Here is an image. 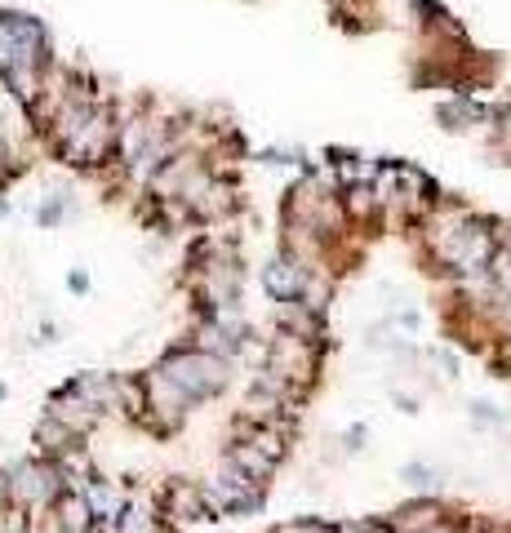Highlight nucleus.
Wrapping results in <instances>:
<instances>
[{
    "label": "nucleus",
    "mask_w": 511,
    "mask_h": 533,
    "mask_svg": "<svg viewBox=\"0 0 511 533\" xmlns=\"http://www.w3.org/2000/svg\"><path fill=\"white\" fill-rule=\"evenodd\" d=\"M85 502H89L94 520H102V525H116L120 511H125V498H120L107 480H89V485H85Z\"/></svg>",
    "instance_id": "nucleus-5"
},
{
    "label": "nucleus",
    "mask_w": 511,
    "mask_h": 533,
    "mask_svg": "<svg viewBox=\"0 0 511 533\" xmlns=\"http://www.w3.org/2000/svg\"><path fill=\"white\" fill-rule=\"evenodd\" d=\"M272 458H276V454H267L263 444H236V449H232V463L245 466L254 480H263V476L272 471Z\"/></svg>",
    "instance_id": "nucleus-9"
},
{
    "label": "nucleus",
    "mask_w": 511,
    "mask_h": 533,
    "mask_svg": "<svg viewBox=\"0 0 511 533\" xmlns=\"http://www.w3.org/2000/svg\"><path fill=\"white\" fill-rule=\"evenodd\" d=\"M9 494L18 507H45V502L58 498V476L40 463H23L9 480Z\"/></svg>",
    "instance_id": "nucleus-4"
},
{
    "label": "nucleus",
    "mask_w": 511,
    "mask_h": 533,
    "mask_svg": "<svg viewBox=\"0 0 511 533\" xmlns=\"http://www.w3.org/2000/svg\"><path fill=\"white\" fill-rule=\"evenodd\" d=\"M422 533H454V529H449V525L441 520V525H432V529H422Z\"/></svg>",
    "instance_id": "nucleus-14"
},
{
    "label": "nucleus",
    "mask_w": 511,
    "mask_h": 533,
    "mask_svg": "<svg viewBox=\"0 0 511 533\" xmlns=\"http://www.w3.org/2000/svg\"><path fill=\"white\" fill-rule=\"evenodd\" d=\"M170 511L182 520H209V494L196 485H178L170 494Z\"/></svg>",
    "instance_id": "nucleus-7"
},
{
    "label": "nucleus",
    "mask_w": 511,
    "mask_h": 533,
    "mask_svg": "<svg viewBox=\"0 0 511 533\" xmlns=\"http://www.w3.org/2000/svg\"><path fill=\"white\" fill-rule=\"evenodd\" d=\"M276 533H334V529L320 525V520H294V525H280Z\"/></svg>",
    "instance_id": "nucleus-12"
},
{
    "label": "nucleus",
    "mask_w": 511,
    "mask_h": 533,
    "mask_svg": "<svg viewBox=\"0 0 511 533\" xmlns=\"http://www.w3.org/2000/svg\"><path fill=\"white\" fill-rule=\"evenodd\" d=\"M303 285H307L303 266L285 263V258L267 266V289H272L276 298H298V294H303Z\"/></svg>",
    "instance_id": "nucleus-6"
},
{
    "label": "nucleus",
    "mask_w": 511,
    "mask_h": 533,
    "mask_svg": "<svg viewBox=\"0 0 511 533\" xmlns=\"http://www.w3.org/2000/svg\"><path fill=\"white\" fill-rule=\"evenodd\" d=\"M467 533H485V529H467Z\"/></svg>",
    "instance_id": "nucleus-15"
},
{
    "label": "nucleus",
    "mask_w": 511,
    "mask_h": 533,
    "mask_svg": "<svg viewBox=\"0 0 511 533\" xmlns=\"http://www.w3.org/2000/svg\"><path fill=\"white\" fill-rule=\"evenodd\" d=\"M165 378H170L173 387L182 392V396H214L223 382H227V369H223V361L218 356H204V351H178V356H170L165 361V369H161Z\"/></svg>",
    "instance_id": "nucleus-1"
},
{
    "label": "nucleus",
    "mask_w": 511,
    "mask_h": 533,
    "mask_svg": "<svg viewBox=\"0 0 511 533\" xmlns=\"http://www.w3.org/2000/svg\"><path fill=\"white\" fill-rule=\"evenodd\" d=\"M405 480H409V485H418V489H432V485H436L427 466H405Z\"/></svg>",
    "instance_id": "nucleus-13"
},
{
    "label": "nucleus",
    "mask_w": 511,
    "mask_h": 533,
    "mask_svg": "<svg viewBox=\"0 0 511 533\" xmlns=\"http://www.w3.org/2000/svg\"><path fill=\"white\" fill-rule=\"evenodd\" d=\"M209 502H218V507H227V511H254L258 507V480L245 471V466H236L232 458L223 463V471L209 480Z\"/></svg>",
    "instance_id": "nucleus-3"
},
{
    "label": "nucleus",
    "mask_w": 511,
    "mask_h": 533,
    "mask_svg": "<svg viewBox=\"0 0 511 533\" xmlns=\"http://www.w3.org/2000/svg\"><path fill=\"white\" fill-rule=\"evenodd\" d=\"M156 533H161V529H156Z\"/></svg>",
    "instance_id": "nucleus-16"
},
{
    "label": "nucleus",
    "mask_w": 511,
    "mask_h": 533,
    "mask_svg": "<svg viewBox=\"0 0 511 533\" xmlns=\"http://www.w3.org/2000/svg\"><path fill=\"white\" fill-rule=\"evenodd\" d=\"M40 444H45V449H68V427H58V418H49V423H40Z\"/></svg>",
    "instance_id": "nucleus-11"
},
{
    "label": "nucleus",
    "mask_w": 511,
    "mask_h": 533,
    "mask_svg": "<svg viewBox=\"0 0 511 533\" xmlns=\"http://www.w3.org/2000/svg\"><path fill=\"white\" fill-rule=\"evenodd\" d=\"M36 54H40V27L27 18H0V71L18 85V94H27L23 67H32Z\"/></svg>",
    "instance_id": "nucleus-2"
},
{
    "label": "nucleus",
    "mask_w": 511,
    "mask_h": 533,
    "mask_svg": "<svg viewBox=\"0 0 511 533\" xmlns=\"http://www.w3.org/2000/svg\"><path fill=\"white\" fill-rule=\"evenodd\" d=\"M58 520H63V529H68V533H85V529H89L94 511H89L85 494H68V498L58 502Z\"/></svg>",
    "instance_id": "nucleus-8"
},
{
    "label": "nucleus",
    "mask_w": 511,
    "mask_h": 533,
    "mask_svg": "<svg viewBox=\"0 0 511 533\" xmlns=\"http://www.w3.org/2000/svg\"><path fill=\"white\" fill-rule=\"evenodd\" d=\"M116 533H156V525H151V516L142 507H125L120 520H116Z\"/></svg>",
    "instance_id": "nucleus-10"
}]
</instances>
